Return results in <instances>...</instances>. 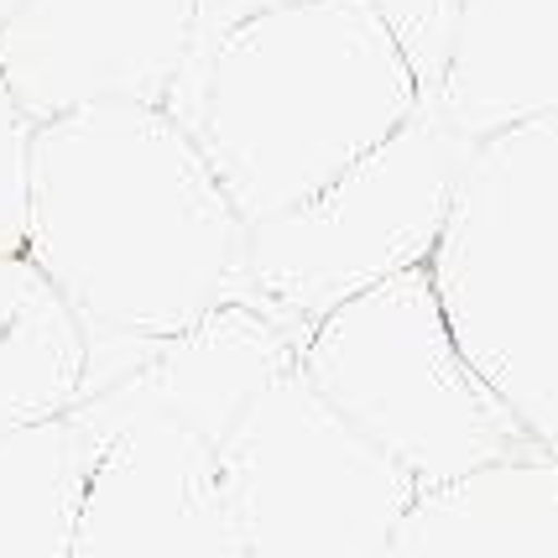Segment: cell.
Wrapping results in <instances>:
<instances>
[{
	"label": "cell",
	"instance_id": "6da1fadb",
	"mask_svg": "<svg viewBox=\"0 0 558 558\" xmlns=\"http://www.w3.org/2000/svg\"><path fill=\"white\" fill-rule=\"evenodd\" d=\"M251 225L151 99H95L32 131L26 256L84 340L162 344L235 298Z\"/></svg>",
	"mask_w": 558,
	"mask_h": 558
},
{
	"label": "cell",
	"instance_id": "7a4b0ae2",
	"mask_svg": "<svg viewBox=\"0 0 558 558\" xmlns=\"http://www.w3.org/2000/svg\"><path fill=\"white\" fill-rule=\"evenodd\" d=\"M162 105L262 225L413 121L423 84L371 0H292L183 58Z\"/></svg>",
	"mask_w": 558,
	"mask_h": 558
},
{
	"label": "cell",
	"instance_id": "3957f363",
	"mask_svg": "<svg viewBox=\"0 0 558 558\" xmlns=\"http://www.w3.org/2000/svg\"><path fill=\"white\" fill-rule=\"evenodd\" d=\"M428 271L464 361L558 454V116L475 142Z\"/></svg>",
	"mask_w": 558,
	"mask_h": 558
},
{
	"label": "cell",
	"instance_id": "277c9868",
	"mask_svg": "<svg viewBox=\"0 0 558 558\" xmlns=\"http://www.w3.org/2000/svg\"><path fill=\"white\" fill-rule=\"evenodd\" d=\"M298 371L355 434L402 464L417 490L548 454L464 361L428 262L340 303L303 340Z\"/></svg>",
	"mask_w": 558,
	"mask_h": 558
},
{
	"label": "cell",
	"instance_id": "5b68a950",
	"mask_svg": "<svg viewBox=\"0 0 558 558\" xmlns=\"http://www.w3.org/2000/svg\"><path fill=\"white\" fill-rule=\"evenodd\" d=\"M475 142L423 105L298 209L251 225L230 303L262 308L303 344L340 303L434 256Z\"/></svg>",
	"mask_w": 558,
	"mask_h": 558
},
{
	"label": "cell",
	"instance_id": "8992f818",
	"mask_svg": "<svg viewBox=\"0 0 558 558\" xmlns=\"http://www.w3.org/2000/svg\"><path fill=\"white\" fill-rule=\"evenodd\" d=\"M245 558H387L417 481L292 365L219 444Z\"/></svg>",
	"mask_w": 558,
	"mask_h": 558
},
{
	"label": "cell",
	"instance_id": "52a82bcc",
	"mask_svg": "<svg viewBox=\"0 0 558 558\" xmlns=\"http://www.w3.org/2000/svg\"><path fill=\"white\" fill-rule=\"evenodd\" d=\"M198 0H22L0 69L32 121L95 99L162 105L189 58Z\"/></svg>",
	"mask_w": 558,
	"mask_h": 558
},
{
	"label": "cell",
	"instance_id": "ba28073f",
	"mask_svg": "<svg viewBox=\"0 0 558 558\" xmlns=\"http://www.w3.org/2000/svg\"><path fill=\"white\" fill-rule=\"evenodd\" d=\"M69 558H245L219 444L136 417L105 444Z\"/></svg>",
	"mask_w": 558,
	"mask_h": 558
},
{
	"label": "cell",
	"instance_id": "9c48e42d",
	"mask_svg": "<svg viewBox=\"0 0 558 558\" xmlns=\"http://www.w3.org/2000/svg\"><path fill=\"white\" fill-rule=\"evenodd\" d=\"M303 344L282 324H271L251 303H219L178 340H162L142 371L125 381L73 402V413L95 428L99 444L121 434L136 417H168L194 428L209 444H225L230 428L262 391L298 365Z\"/></svg>",
	"mask_w": 558,
	"mask_h": 558
},
{
	"label": "cell",
	"instance_id": "30bf717a",
	"mask_svg": "<svg viewBox=\"0 0 558 558\" xmlns=\"http://www.w3.org/2000/svg\"><path fill=\"white\" fill-rule=\"evenodd\" d=\"M470 142L558 116V0H460L434 99Z\"/></svg>",
	"mask_w": 558,
	"mask_h": 558
},
{
	"label": "cell",
	"instance_id": "8fae6325",
	"mask_svg": "<svg viewBox=\"0 0 558 558\" xmlns=\"http://www.w3.org/2000/svg\"><path fill=\"white\" fill-rule=\"evenodd\" d=\"M387 558H558V460L486 464L417 490Z\"/></svg>",
	"mask_w": 558,
	"mask_h": 558
},
{
	"label": "cell",
	"instance_id": "7c38bea8",
	"mask_svg": "<svg viewBox=\"0 0 558 558\" xmlns=\"http://www.w3.org/2000/svg\"><path fill=\"white\" fill-rule=\"evenodd\" d=\"M89 340L32 256H0V434L69 413L84 397Z\"/></svg>",
	"mask_w": 558,
	"mask_h": 558
},
{
	"label": "cell",
	"instance_id": "4fadbf2b",
	"mask_svg": "<svg viewBox=\"0 0 558 558\" xmlns=\"http://www.w3.org/2000/svg\"><path fill=\"white\" fill-rule=\"evenodd\" d=\"M99 454L73 408L0 434V558H69Z\"/></svg>",
	"mask_w": 558,
	"mask_h": 558
},
{
	"label": "cell",
	"instance_id": "5bb4252c",
	"mask_svg": "<svg viewBox=\"0 0 558 558\" xmlns=\"http://www.w3.org/2000/svg\"><path fill=\"white\" fill-rule=\"evenodd\" d=\"M391 26L402 58L413 63L423 99L438 95L444 69H449V48H454V22H460V0H371Z\"/></svg>",
	"mask_w": 558,
	"mask_h": 558
},
{
	"label": "cell",
	"instance_id": "9a60e30c",
	"mask_svg": "<svg viewBox=\"0 0 558 558\" xmlns=\"http://www.w3.org/2000/svg\"><path fill=\"white\" fill-rule=\"evenodd\" d=\"M32 131L37 121L26 116L11 78L0 69V256L26 251V162H32Z\"/></svg>",
	"mask_w": 558,
	"mask_h": 558
},
{
	"label": "cell",
	"instance_id": "2e32d148",
	"mask_svg": "<svg viewBox=\"0 0 558 558\" xmlns=\"http://www.w3.org/2000/svg\"><path fill=\"white\" fill-rule=\"evenodd\" d=\"M271 5H292V0H198V22H194L189 58L209 52L230 26H241L245 16H262V11H271Z\"/></svg>",
	"mask_w": 558,
	"mask_h": 558
},
{
	"label": "cell",
	"instance_id": "e0dca14e",
	"mask_svg": "<svg viewBox=\"0 0 558 558\" xmlns=\"http://www.w3.org/2000/svg\"><path fill=\"white\" fill-rule=\"evenodd\" d=\"M16 5H22V0H0V32H5V22L16 16Z\"/></svg>",
	"mask_w": 558,
	"mask_h": 558
}]
</instances>
